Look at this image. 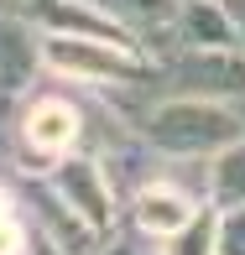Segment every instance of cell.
Returning <instances> with one entry per match:
<instances>
[{
  "instance_id": "3",
  "label": "cell",
  "mask_w": 245,
  "mask_h": 255,
  "mask_svg": "<svg viewBox=\"0 0 245 255\" xmlns=\"http://www.w3.org/2000/svg\"><path fill=\"white\" fill-rule=\"evenodd\" d=\"M167 84L178 94H225V99H245V57L230 47H188L183 57L167 63Z\"/></svg>"
},
{
  "instance_id": "6",
  "label": "cell",
  "mask_w": 245,
  "mask_h": 255,
  "mask_svg": "<svg viewBox=\"0 0 245 255\" xmlns=\"http://www.w3.org/2000/svg\"><path fill=\"white\" fill-rule=\"evenodd\" d=\"M37 63H42L37 31H31L26 21H16V16L0 10V99L21 94V89L31 84V73H37Z\"/></svg>"
},
{
  "instance_id": "10",
  "label": "cell",
  "mask_w": 245,
  "mask_h": 255,
  "mask_svg": "<svg viewBox=\"0 0 245 255\" xmlns=\"http://www.w3.org/2000/svg\"><path fill=\"white\" fill-rule=\"evenodd\" d=\"M214 229H219V219H214V214H198L193 224H183L178 235H172L178 245H172L167 255H219V240H214Z\"/></svg>"
},
{
  "instance_id": "17",
  "label": "cell",
  "mask_w": 245,
  "mask_h": 255,
  "mask_svg": "<svg viewBox=\"0 0 245 255\" xmlns=\"http://www.w3.org/2000/svg\"><path fill=\"white\" fill-rule=\"evenodd\" d=\"M240 120H245V104H240Z\"/></svg>"
},
{
  "instance_id": "8",
  "label": "cell",
  "mask_w": 245,
  "mask_h": 255,
  "mask_svg": "<svg viewBox=\"0 0 245 255\" xmlns=\"http://www.w3.org/2000/svg\"><path fill=\"white\" fill-rule=\"evenodd\" d=\"M198 219V208L188 193H178V188H162L157 177L146 182V188H136V224L146 229V235H178L183 224H193Z\"/></svg>"
},
{
  "instance_id": "4",
  "label": "cell",
  "mask_w": 245,
  "mask_h": 255,
  "mask_svg": "<svg viewBox=\"0 0 245 255\" xmlns=\"http://www.w3.org/2000/svg\"><path fill=\"white\" fill-rule=\"evenodd\" d=\"M52 193L73 208L94 235L115 219V182H110V172L99 167V156H73V161H63V167L52 172Z\"/></svg>"
},
{
  "instance_id": "16",
  "label": "cell",
  "mask_w": 245,
  "mask_h": 255,
  "mask_svg": "<svg viewBox=\"0 0 245 255\" xmlns=\"http://www.w3.org/2000/svg\"><path fill=\"white\" fill-rule=\"evenodd\" d=\"M5 5H10V0H0V10H5Z\"/></svg>"
},
{
  "instance_id": "9",
  "label": "cell",
  "mask_w": 245,
  "mask_h": 255,
  "mask_svg": "<svg viewBox=\"0 0 245 255\" xmlns=\"http://www.w3.org/2000/svg\"><path fill=\"white\" fill-rule=\"evenodd\" d=\"M209 198L219 208H245V135L230 141L219 161L209 167Z\"/></svg>"
},
{
  "instance_id": "11",
  "label": "cell",
  "mask_w": 245,
  "mask_h": 255,
  "mask_svg": "<svg viewBox=\"0 0 245 255\" xmlns=\"http://www.w3.org/2000/svg\"><path fill=\"white\" fill-rule=\"evenodd\" d=\"M219 255H245V208H219Z\"/></svg>"
},
{
  "instance_id": "2",
  "label": "cell",
  "mask_w": 245,
  "mask_h": 255,
  "mask_svg": "<svg viewBox=\"0 0 245 255\" xmlns=\"http://www.w3.org/2000/svg\"><path fill=\"white\" fill-rule=\"evenodd\" d=\"M42 57L57 73L89 78V84H151V68L136 57L125 42H104V37H78V31H57L42 42Z\"/></svg>"
},
{
  "instance_id": "7",
  "label": "cell",
  "mask_w": 245,
  "mask_h": 255,
  "mask_svg": "<svg viewBox=\"0 0 245 255\" xmlns=\"http://www.w3.org/2000/svg\"><path fill=\"white\" fill-rule=\"evenodd\" d=\"M172 37H178L183 47H230V42H235V26H230L219 0H178V10H172Z\"/></svg>"
},
{
  "instance_id": "14",
  "label": "cell",
  "mask_w": 245,
  "mask_h": 255,
  "mask_svg": "<svg viewBox=\"0 0 245 255\" xmlns=\"http://www.w3.org/2000/svg\"><path fill=\"white\" fill-rule=\"evenodd\" d=\"M31 255H68V250L57 245V240H47V235H42V240H31Z\"/></svg>"
},
{
  "instance_id": "15",
  "label": "cell",
  "mask_w": 245,
  "mask_h": 255,
  "mask_svg": "<svg viewBox=\"0 0 245 255\" xmlns=\"http://www.w3.org/2000/svg\"><path fill=\"white\" fill-rule=\"evenodd\" d=\"M104 255H151V250H146V245H136V240H120V245H110Z\"/></svg>"
},
{
  "instance_id": "5",
  "label": "cell",
  "mask_w": 245,
  "mask_h": 255,
  "mask_svg": "<svg viewBox=\"0 0 245 255\" xmlns=\"http://www.w3.org/2000/svg\"><path fill=\"white\" fill-rule=\"evenodd\" d=\"M78 135H84V115H78L73 99L42 94V99L26 104V115H21V146H26V156L57 161V156L73 151Z\"/></svg>"
},
{
  "instance_id": "1",
  "label": "cell",
  "mask_w": 245,
  "mask_h": 255,
  "mask_svg": "<svg viewBox=\"0 0 245 255\" xmlns=\"http://www.w3.org/2000/svg\"><path fill=\"white\" fill-rule=\"evenodd\" d=\"M245 135L240 110H225L214 99L198 94H172L146 115V141L162 156H204V151H225L230 141Z\"/></svg>"
},
{
  "instance_id": "12",
  "label": "cell",
  "mask_w": 245,
  "mask_h": 255,
  "mask_svg": "<svg viewBox=\"0 0 245 255\" xmlns=\"http://www.w3.org/2000/svg\"><path fill=\"white\" fill-rule=\"evenodd\" d=\"M21 245H26V229H21L16 208H10V198L0 193V255H21Z\"/></svg>"
},
{
  "instance_id": "13",
  "label": "cell",
  "mask_w": 245,
  "mask_h": 255,
  "mask_svg": "<svg viewBox=\"0 0 245 255\" xmlns=\"http://www.w3.org/2000/svg\"><path fill=\"white\" fill-rule=\"evenodd\" d=\"M225 5V16H230V26H235V42L245 47V0H219Z\"/></svg>"
}]
</instances>
